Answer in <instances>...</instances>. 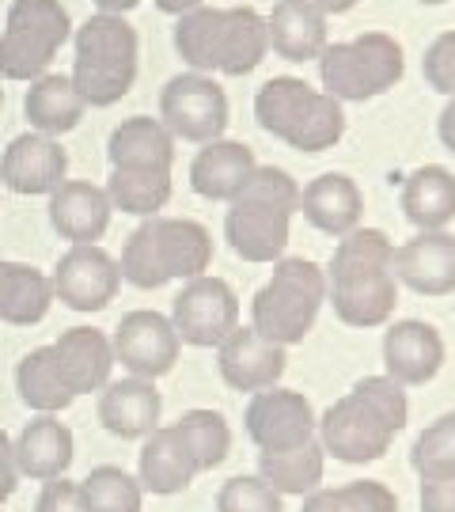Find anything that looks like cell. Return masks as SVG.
Returning <instances> with one entry per match:
<instances>
[{
    "label": "cell",
    "mask_w": 455,
    "mask_h": 512,
    "mask_svg": "<svg viewBox=\"0 0 455 512\" xmlns=\"http://www.w3.org/2000/svg\"><path fill=\"white\" fill-rule=\"evenodd\" d=\"M410 467L421 478H452L455 475V410L440 414L429 429H421L410 452Z\"/></svg>",
    "instance_id": "39"
},
{
    "label": "cell",
    "mask_w": 455,
    "mask_h": 512,
    "mask_svg": "<svg viewBox=\"0 0 455 512\" xmlns=\"http://www.w3.org/2000/svg\"><path fill=\"white\" fill-rule=\"evenodd\" d=\"M141 0H95L99 16H122V12H133Z\"/></svg>",
    "instance_id": "46"
},
{
    "label": "cell",
    "mask_w": 455,
    "mask_h": 512,
    "mask_svg": "<svg viewBox=\"0 0 455 512\" xmlns=\"http://www.w3.org/2000/svg\"><path fill=\"white\" fill-rule=\"evenodd\" d=\"M19 486V467H16V452H12V437L0 429V505L16 494Z\"/></svg>",
    "instance_id": "44"
},
{
    "label": "cell",
    "mask_w": 455,
    "mask_h": 512,
    "mask_svg": "<svg viewBox=\"0 0 455 512\" xmlns=\"http://www.w3.org/2000/svg\"><path fill=\"white\" fill-rule=\"evenodd\" d=\"M110 205L107 190L103 186L80 183V179H65L50 194V224L61 239L69 243H95L103 239V232L110 228Z\"/></svg>",
    "instance_id": "23"
},
{
    "label": "cell",
    "mask_w": 455,
    "mask_h": 512,
    "mask_svg": "<svg viewBox=\"0 0 455 512\" xmlns=\"http://www.w3.org/2000/svg\"><path fill=\"white\" fill-rule=\"evenodd\" d=\"M421 4H448V0H421Z\"/></svg>",
    "instance_id": "50"
},
{
    "label": "cell",
    "mask_w": 455,
    "mask_h": 512,
    "mask_svg": "<svg viewBox=\"0 0 455 512\" xmlns=\"http://www.w3.org/2000/svg\"><path fill=\"white\" fill-rule=\"evenodd\" d=\"M69 175V156L46 133H23L0 156V183L12 194L35 198V194H54Z\"/></svg>",
    "instance_id": "16"
},
{
    "label": "cell",
    "mask_w": 455,
    "mask_h": 512,
    "mask_svg": "<svg viewBox=\"0 0 455 512\" xmlns=\"http://www.w3.org/2000/svg\"><path fill=\"white\" fill-rule=\"evenodd\" d=\"M137 31L122 16H91L76 31L73 88L88 107H114L137 80Z\"/></svg>",
    "instance_id": "7"
},
{
    "label": "cell",
    "mask_w": 455,
    "mask_h": 512,
    "mask_svg": "<svg viewBox=\"0 0 455 512\" xmlns=\"http://www.w3.org/2000/svg\"><path fill=\"white\" fill-rule=\"evenodd\" d=\"M421 73H425L433 92L455 99V31H444V35L429 46V54L421 61Z\"/></svg>",
    "instance_id": "41"
},
{
    "label": "cell",
    "mask_w": 455,
    "mask_h": 512,
    "mask_svg": "<svg viewBox=\"0 0 455 512\" xmlns=\"http://www.w3.org/2000/svg\"><path fill=\"white\" fill-rule=\"evenodd\" d=\"M73 23L61 0H16L0 35V76L38 80L46 76L57 50L69 42Z\"/></svg>",
    "instance_id": "9"
},
{
    "label": "cell",
    "mask_w": 455,
    "mask_h": 512,
    "mask_svg": "<svg viewBox=\"0 0 455 512\" xmlns=\"http://www.w3.org/2000/svg\"><path fill=\"white\" fill-rule=\"evenodd\" d=\"M220 23H224V8H194L175 23V50L194 73L205 76L217 69Z\"/></svg>",
    "instance_id": "35"
},
{
    "label": "cell",
    "mask_w": 455,
    "mask_h": 512,
    "mask_svg": "<svg viewBox=\"0 0 455 512\" xmlns=\"http://www.w3.org/2000/svg\"><path fill=\"white\" fill-rule=\"evenodd\" d=\"M266 38L277 57L304 65L327 46V16L311 0H277L266 19Z\"/></svg>",
    "instance_id": "25"
},
{
    "label": "cell",
    "mask_w": 455,
    "mask_h": 512,
    "mask_svg": "<svg viewBox=\"0 0 455 512\" xmlns=\"http://www.w3.org/2000/svg\"><path fill=\"white\" fill-rule=\"evenodd\" d=\"M300 213V186L281 167H255L228 202L224 236L243 262H277L289 247V224Z\"/></svg>",
    "instance_id": "3"
},
{
    "label": "cell",
    "mask_w": 455,
    "mask_h": 512,
    "mask_svg": "<svg viewBox=\"0 0 455 512\" xmlns=\"http://www.w3.org/2000/svg\"><path fill=\"white\" fill-rule=\"evenodd\" d=\"M383 376H391L402 387H421L437 380L444 368V338L433 323L402 319L383 330Z\"/></svg>",
    "instance_id": "17"
},
{
    "label": "cell",
    "mask_w": 455,
    "mask_h": 512,
    "mask_svg": "<svg viewBox=\"0 0 455 512\" xmlns=\"http://www.w3.org/2000/svg\"><path fill=\"white\" fill-rule=\"evenodd\" d=\"M402 46L383 31H364L349 42L323 46L319 54V80L323 92L338 103H364L391 92L402 80Z\"/></svg>",
    "instance_id": "8"
},
{
    "label": "cell",
    "mask_w": 455,
    "mask_h": 512,
    "mask_svg": "<svg viewBox=\"0 0 455 512\" xmlns=\"http://www.w3.org/2000/svg\"><path fill=\"white\" fill-rule=\"evenodd\" d=\"M440 141H444V148L455 156V99H448V107L440 110Z\"/></svg>",
    "instance_id": "45"
},
{
    "label": "cell",
    "mask_w": 455,
    "mask_h": 512,
    "mask_svg": "<svg viewBox=\"0 0 455 512\" xmlns=\"http://www.w3.org/2000/svg\"><path fill=\"white\" fill-rule=\"evenodd\" d=\"M0 107H4V88H0Z\"/></svg>",
    "instance_id": "51"
},
{
    "label": "cell",
    "mask_w": 455,
    "mask_h": 512,
    "mask_svg": "<svg viewBox=\"0 0 455 512\" xmlns=\"http://www.w3.org/2000/svg\"><path fill=\"white\" fill-rule=\"evenodd\" d=\"M198 475V463L190 456L179 429L175 425H156L145 437V444H141V459H137L141 490L156 497H171L182 494Z\"/></svg>",
    "instance_id": "22"
},
{
    "label": "cell",
    "mask_w": 455,
    "mask_h": 512,
    "mask_svg": "<svg viewBox=\"0 0 455 512\" xmlns=\"http://www.w3.org/2000/svg\"><path fill=\"white\" fill-rule=\"evenodd\" d=\"M110 171H171L175 164V137L160 118H126L114 126L107 141Z\"/></svg>",
    "instance_id": "26"
},
{
    "label": "cell",
    "mask_w": 455,
    "mask_h": 512,
    "mask_svg": "<svg viewBox=\"0 0 455 512\" xmlns=\"http://www.w3.org/2000/svg\"><path fill=\"white\" fill-rule=\"evenodd\" d=\"M54 300L73 311H103L122 289L118 262L99 243H76L54 266Z\"/></svg>",
    "instance_id": "13"
},
{
    "label": "cell",
    "mask_w": 455,
    "mask_h": 512,
    "mask_svg": "<svg viewBox=\"0 0 455 512\" xmlns=\"http://www.w3.org/2000/svg\"><path fill=\"white\" fill-rule=\"evenodd\" d=\"M327 296L346 327H383L399 304L395 243L380 228H353L338 239L327 270Z\"/></svg>",
    "instance_id": "1"
},
{
    "label": "cell",
    "mask_w": 455,
    "mask_h": 512,
    "mask_svg": "<svg viewBox=\"0 0 455 512\" xmlns=\"http://www.w3.org/2000/svg\"><path fill=\"white\" fill-rule=\"evenodd\" d=\"M213 262L209 228L190 217H148L122 247V281L137 289H164L167 281H194Z\"/></svg>",
    "instance_id": "4"
},
{
    "label": "cell",
    "mask_w": 455,
    "mask_h": 512,
    "mask_svg": "<svg viewBox=\"0 0 455 512\" xmlns=\"http://www.w3.org/2000/svg\"><path fill=\"white\" fill-rule=\"evenodd\" d=\"M247 437L258 444V452H289L315 440L319 418L311 403L300 391L289 387H270V391H258L251 406H247Z\"/></svg>",
    "instance_id": "14"
},
{
    "label": "cell",
    "mask_w": 455,
    "mask_h": 512,
    "mask_svg": "<svg viewBox=\"0 0 455 512\" xmlns=\"http://www.w3.org/2000/svg\"><path fill=\"white\" fill-rule=\"evenodd\" d=\"M110 349H114V365H122L129 376L160 380V376H167L175 368L182 342L167 315L141 308L129 311L126 319L114 327Z\"/></svg>",
    "instance_id": "12"
},
{
    "label": "cell",
    "mask_w": 455,
    "mask_h": 512,
    "mask_svg": "<svg viewBox=\"0 0 455 512\" xmlns=\"http://www.w3.org/2000/svg\"><path fill=\"white\" fill-rule=\"evenodd\" d=\"M171 327L179 342L198 349L220 346L239 327V296L224 277L201 274L186 281L171 300Z\"/></svg>",
    "instance_id": "11"
},
{
    "label": "cell",
    "mask_w": 455,
    "mask_h": 512,
    "mask_svg": "<svg viewBox=\"0 0 455 512\" xmlns=\"http://www.w3.org/2000/svg\"><path fill=\"white\" fill-rule=\"evenodd\" d=\"M406 387L391 376H364L319 418V444L342 463H376L406 429Z\"/></svg>",
    "instance_id": "2"
},
{
    "label": "cell",
    "mask_w": 455,
    "mask_h": 512,
    "mask_svg": "<svg viewBox=\"0 0 455 512\" xmlns=\"http://www.w3.org/2000/svg\"><path fill=\"white\" fill-rule=\"evenodd\" d=\"M270 50L266 38V19L255 8H224L217 42V73L224 76H247L262 65V57Z\"/></svg>",
    "instance_id": "30"
},
{
    "label": "cell",
    "mask_w": 455,
    "mask_h": 512,
    "mask_svg": "<svg viewBox=\"0 0 455 512\" xmlns=\"http://www.w3.org/2000/svg\"><path fill=\"white\" fill-rule=\"evenodd\" d=\"M255 167L258 160L255 152H251V145L220 137V141H209L194 156V164H190V186H194V194L209 198V202H232L239 190H243V183L251 179Z\"/></svg>",
    "instance_id": "27"
},
{
    "label": "cell",
    "mask_w": 455,
    "mask_h": 512,
    "mask_svg": "<svg viewBox=\"0 0 455 512\" xmlns=\"http://www.w3.org/2000/svg\"><path fill=\"white\" fill-rule=\"evenodd\" d=\"M300 512H399V497L376 478H357L334 490L308 494Z\"/></svg>",
    "instance_id": "37"
},
{
    "label": "cell",
    "mask_w": 455,
    "mask_h": 512,
    "mask_svg": "<svg viewBox=\"0 0 455 512\" xmlns=\"http://www.w3.org/2000/svg\"><path fill=\"white\" fill-rule=\"evenodd\" d=\"M217 512H285L281 494L270 490L258 475H236L220 486Z\"/></svg>",
    "instance_id": "40"
},
{
    "label": "cell",
    "mask_w": 455,
    "mask_h": 512,
    "mask_svg": "<svg viewBox=\"0 0 455 512\" xmlns=\"http://www.w3.org/2000/svg\"><path fill=\"white\" fill-rule=\"evenodd\" d=\"M84 501H88V512H141L145 509V490L141 482L122 471V467H95L84 482Z\"/></svg>",
    "instance_id": "38"
},
{
    "label": "cell",
    "mask_w": 455,
    "mask_h": 512,
    "mask_svg": "<svg viewBox=\"0 0 455 512\" xmlns=\"http://www.w3.org/2000/svg\"><path fill=\"white\" fill-rule=\"evenodd\" d=\"M217 368L232 391L258 395V391L281 384V376L289 368V353L285 346L266 342L255 327H236L217 346Z\"/></svg>",
    "instance_id": "15"
},
{
    "label": "cell",
    "mask_w": 455,
    "mask_h": 512,
    "mask_svg": "<svg viewBox=\"0 0 455 512\" xmlns=\"http://www.w3.org/2000/svg\"><path fill=\"white\" fill-rule=\"evenodd\" d=\"M164 414V399L156 391V380L126 376V380H110L99 395V421L110 437L122 440H145Z\"/></svg>",
    "instance_id": "19"
},
{
    "label": "cell",
    "mask_w": 455,
    "mask_h": 512,
    "mask_svg": "<svg viewBox=\"0 0 455 512\" xmlns=\"http://www.w3.org/2000/svg\"><path fill=\"white\" fill-rule=\"evenodd\" d=\"M8 270H12V262H0V319H4V304H8Z\"/></svg>",
    "instance_id": "49"
},
{
    "label": "cell",
    "mask_w": 455,
    "mask_h": 512,
    "mask_svg": "<svg viewBox=\"0 0 455 512\" xmlns=\"http://www.w3.org/2000/svg\"><path fill=\"white\" fill-rule=\"evenodd\" d=\"M54 304V285L50 277L35 270V266H23L12 262L8 270V304H4V319L0 323H12V327H35L46 319V311Z\"/></svg>",
    "instance_id": "34"
},
{
    "label": "cell",
    "mask_w": 455,
    "mask_h": 512,
    "mask_svg": "<svg viewBox=\"0 0 455 512\" xmlns=\"http://www.w3.org/2000/svg\"><path fill=\"white\" fill-rule=\"evenodd\" d=\"M175 429L186 440V448H190V456L198 463V471H213L232 452V429H228L224 414H217V410H186L175 421Z\"/></svg>",
    "instance_id": "36"
},
{
    "label": "cell",
    "mask_w": 455,
    "mask_h": 512,
    "mask_svg": "<svg viewBox=\"0 0 455 512\" xmlns=\"http://www.w3.org/2000/svg\"><path fill=\"white\" fill-rule=\"evenodd\" d=\"M327 467V452L319 440H308L289 452H262L258 456V478L281 497H308L319 490Z\"/></svg>",
    "instance_id": "31"
},
{
    "label": "cell",
    "mask_w": 455,
    "mask_h": 512,
    "mask_svg": "<svg viewBox=\"0 0 455 512\" xmlns=\"http://www.w3.org/2000/svg\"><path fill=\"white\" fill-rule=\"evenodd\" d=\"M35 512H88V501H84L80 482L54 478V482H42V494H38Z\"/></svg>",
    "instance_id": "42"
},
{
    "label": "cell",
    "mask_w": 455,
    "mask_h": 512,
    "mask_svg": "<svg viewBox=\"0 0 455 512\" xmlns=\"http://www.w3.org/2000/svg\"><path fill=\"white\" fill-rule=\"evenodd\" d=\"M311 4H315L323 16H342V12H349L357 0H311Z\"/></svg>",
    "instance_id": "48"
},
{
    "label": "cell",
    "mask_w": 455,
    "mask_h": 512,
    "mask_svg": "<svg viewBox=\"0 0 455 512\" xmlns=\"http://www.w3.org/2000/svg\"><path fill=\"white\" fill-rule=\"evenodd\" d=\"M255 118L270 137L300 152H327L346 133V110L296 76H273L255 95Z\"/></svg>",
    "instance_id": "5"
},
{
    "label": "cell",
    "mask_w": 455,
    "mask_h": 512,
    "mask_svg": "<svg viewBox=\"0 0 455 512\" xmlns=\"http://www.w3.org/2000/svg\"><path fill=\"white\" fill-rule=\"evenodd\" d=\"M16 391L23 406H31L35 414H61L73 406V391L65 387L61 372L54 365V353L50 346L31 349L23 361L16 365Z\"/></svg>",
    "instance_id": "32"
},
{
    "label": "cell",
    "mask_w": 455,
    "mask_h": 512,
    "mask_svg": "<svg viewBox=\"0 0 455 512\" xmlns=\"http://www.w3.org/2000/svg\"><path fill=\"white\" fill-rule=\"evenodd\" d=\"M402 213L421 232H444L455 220V175L440 164H425L402 183Z\"/></svg>",
    "instance_id": "28"
},
{
    "label": "cell",
    "mask_w": 455,
    "mask_h": 512,
    "mask_svg": "<svg viewBox=\"0 0 455 512\" xmlns=\"http://www.w3.org/2000/svg\"><path fill=\"white\" fill-rule=\"evenodd\" d=\"M160 122L171 137L190 141V145L220 141L228 129V95L213 76H171L160 95Z\"/></svg>",
    "instance_id": "10"
},
{
    "label": "cell",
    "mask_w": 455,
    "mask_h": 512,
    "mask_svg": "<svg viewBox=\"0 0 455 512\" xmlns=\"http://www.w3.org/2000/svg\"><path fill=\"white\" fill-rule=\"evenodd\" d=\"M395 277L418 296L455 293V236L448 232H418L395 247Z\"/></svg>",
    "instance_id": "18"
},
{
    "label": "cell",
    "mask_w": 455,
    "mask_h": 512,
    "mask_svg": "<svg viewBox=\"0 0 455 512\" xmlns=\"http://www.w3.org/2000/svg\"><path fill=\"white\" fill-rule=\"evenodd\" d=\"M327 300V270L311 258H277L270 281L251 300V327L273 346H296L308 338Z\"/></svg>",
    "instance_id": "6"
},
{
    "label": "cell",
    "mask_w": 455,
    "mask_h": 512,
    "mask_svg": "<svg viewBox=\"0 0 455 512\" xmlns=\"http://www.w3.org/2000/svg\"><path fill=\"white\" fill-rule=\"evenodd\" d=\"M156 8L167 12V16H186V12L201 8V0H156Z\"/></svg>",
    "instance_id": "47"
},
{
    "label": "cell",
    "mask_w": 455,
    "mask_h": 512,
    "mask_svg": "<svg viewBox=\"0 0 455 512\" xmlns=\"http://www.w3.org/2000/svg\"><path fill=\"white\" fill-rule=\"evenodd\" d=\"M12 452H16L19 478H35V482L65 478L76 456L73 429L57 414H38L35 421H27L19 429V437L12 440Z\"/></svg>",
    "instance_id": "20"
},
{
    "label": "cell",
    "mask_w": 455,
    "mask_h": 512,
    "mask_svg": "<svg viewBox=\"0 0 455 512\" xmlns=\"http://www.w3.org/2000/svg\"><path fill=\"white\" fill-rule=\"evenodd\" d=\"M300 213L311 220V228H319L327 236H349L353 228H361V186L342 171H327L300 190Z\"/></svg>",
    "instance_id": "24"
},
{
    "label": "cell",
    "mask_w": 455,
    "mask_h": 512,
    "mask_svg": "<svg viewBox=\"0 0 455 512\" xmlns=\"http://www.w3.org/2000/svg\"><path fill=\"white\" fill-rule=\"evenodd\" d=\"M107 198L133 217H156L171 198V171H110Z\"/></svg>",
    "instance_id": "33"
},
{
    "label": "cell",
    "mask_w": 455,
    "mask_h": 512,
    "mask_svg": "<svg viewBox=\"0 0 455 512\" xmlns=\"http://www.w3.org/2000/svg\"><path fill=\"white\" fill-rule=\"evenodd\" d=\"M88 103L80 99V92L73 88V80L61 73H46L31 80L27 99H23V114L35 133L46 137H61V133H73L84 118Z\"/></svg>",
    "instance_id": "29"
},
{
    "label": "cell",
    "mask_w": 455,
    "mask_h": 512,
    "mask_svg": "<svg viewBox=\"0 0 455 512\" xmlns=\"http://www.w3.org/2000/svg\"><path fill=\"white\" fill-rule=\"evenodd\" d=\"M421 512H455V475L421 478Z\"/></svg>",
    "instance_id": "43"
},
{
    "label": "cell",
    "mask_w": 455,
    "mask_h": 512,
    "mask_svg": "<svg viewBox=\"0 0 455 512\" xmlns=\"http://www.w3.org/2000/svg\"><path fill=\"white\" fill-rule=\"evenodd\" d=\"M54 365L61 372L65 387L73 395H91L110 384V368H114V349L110 338L95 327H73L57 338L54 346Z\"/></svg>",
    "instance_id": "21"
}]
</instances>
